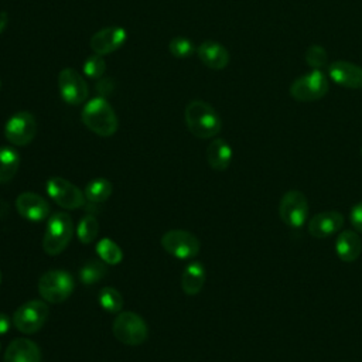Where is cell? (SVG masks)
Here are the masks:
<instances>
[{"mask_svg": "<svg viewBox=\"0 0 362 362\" xmlns=\"http://www.w3.org/2000/svg\"><path fill=\"white\" fill-rule=\"evenodd\" d=\"M96 253L99 255L102 262H105L106 264H110V266L120 263L123 259L122 249L117 246L116 242H113L112 239H107V238H103L96 243Z\"/></svg>", "mask_w": 362, "mask_h": 362, "instance_id": "24", "label": "cell"}, {"mask_svg": "<svg viewBox=\"0 0 362 362\" xmlns=\"http://www.w3.org/2000/svg\"><path fill=\"white\" fill-rule=\"evenodd\" d=\"M95 88L98 90L99 96L105 98L106 95H109L113 90V81H112V78H100V79H98Z\"/></svg>", "mask_w": 362, "mask_h": 362, "instance_id": "32", "label": "cell"}, {"mask_svg": "<svg viewBox=\"0 0 362 362\" xmlns=\"http://www.w3.org/2000/svg\"><path fill=\"white\" fill-rule=\"evenodd\" d=\"M82 71L85 74L86 78L89 79H100L106 71V61L103 58V55L99 54H92L89 55L82 65Z\"/></svg>", "mask_w": 362, "mask_h": 362, "instance_id": "28", "label": "cell"}, {"mask_svg": "<svg viewBox=\"0 0 362 362\" xmlns=\"http://www.w3.org/2000/svg\"><path fill=\"white\" fill-rule=\"evenodd\" d=\"M75 281L65 270H48L38 280V293L42 300L58 304L65 301L74 291Z\"/></svg>", "mask_w": 362, "mask_h": 362, "instance_id": "4", "label": "cell"}, {"mask_svg": "<svg viewBox=\"0 0 362 362\" xmlns=\"http://www.w3.org/2000/svg\"><path fill=\"white\" fill-rule=\"evenodd\" d=\"M112 195V182L106 178H95L85 187V198L90 202L100 204Z\"/></svg>", "mask_w": 362, "mask_h": 362, "instance_id": "23", "label": "cell"}, {"mask_svg": "<svg viewBox=\"0 0 362 362\" xmlns=\"http://www.w3.org/2000/svg\"><path fill=\"white\" fill-rule=\"evenodd\" d=\"M99 304L110 314H119L123 307V297L115 287H103L99 291Z\"/></svg>", "mask_w": 362, "mask_h": 362, "instance_id": "26", "label": "cell"}, {"mask_svg": "<svg viewBox=\"0 0 362 362\" xmlns=\"http://www.w3.org/2000/svg\"><path fill=\"white\" fill-rule=\"evenodd\" d=\"M305 62L314 68V69H321L322 66L327 65V51L324 49V47L321 45H310L307 49H305Z\"/></svg>", "mask_w": 362, "mask_h": 362, "instance_id": "30", "label": "cell"}, {"mask_svg": "<svg viewBox=\"0 0 362 362\" xmlns=\"http://www.w3.org/2000/svg\"><path fill=\"white\" fill-rule=\"evenodd\" d=\"M107 273L106 263L102 260H89L79 270V279L83 284H93L100 281Z\"/></svg>", "mask_w": 362, "mask_h": 362, "instance_id": "25", "label": "cell"}, {"mask_svg": "<svg viewBox=\"0 0 362 362\" xmlns=\"http://www.w3.org/2000/svg\"><path fill=\"white\" fill-rule=\"evenodd\" d=\"M161 246L177 259H191L199 253V239L184 229H171L161 236Z\"/></svg>", "mask_w": 362, "mask_h": 362, "instance_id": "9", "label": "cell"}, {"mask_svg": "<svg viewBox=\"0 0 362 362\" xmlns=\"http://www.w3.org/2000/svg\"><path fill=\"white\" fill-rule=\"evenodd\" d=\"M99 233V223L96 221L95 216L92 215H85L79 223H78V228H76V235H78V239L88 245V243H92L96 236Z\"/></svg>", "mask_w": 362, "mask_h": 362, "instance_id": "27", "label": "cell"}, {"mask_svg": "<svg viewBox=\"0 0 362 362\" xmlns=\"http://www.w3.org/2000/svg\"><path fill=\"white\" fill-rule=\"evenodd\" d=\"M127 40V33L123 27L109 25L96 31L90 37V48L95 54L107 55L119 49Z\"/></svg>", "mask_w": 362, "mask_h": 362, "instance_id": "13", "label": "cell"}, {"mask_svg": "<svg viewBox=\"0 0 362 362\" xmlns=\"http://www.w3.org/2000/svg\"><path fill=\"white\" fill-rule=\"evenodd\" d=\"M349 221L355 230L362 232V201L355 204L349 212Z\"/></svg>", "mask_w": 362, "mask_h": 362, "instance_id": "31", "label": "cell"}, {"mask_svg": "<svg viewBox=\"0 0 362 362\" xmlns=\"http://www.w3.org/2000/svg\"><path fill=\"white\" fill-rule=\"evenodd\" d=\"M58 90L68 105H82L88 100L89 89L85 78L72 68H64L58 74Z\"/></svg>", "mask_w": 362, "mask_h": 362, "instance_id": "11", "label": "cell"}, {"mask_svg": "<svg viewBox=\"0 0 362 362\" xmlns=\"http://www.w3.org/2000/svg\"><path fill=\"white\" fill-rule=\"evenodd\" d=\"M232 147L223 139H214L206 147V161L216 171L226 170L232 161Z\"/></svg>", "mask_w": 362, "mask_h": 362, "instance_id": "20", "label": "cell"}, {"mask_svg": "<svg viewBox=\"0 0 362 362\" xmlns=\"http://www.w3.org/2000/svg\"><path fill=\"white\" fill-rule=\"evenodd\" d=\"M335 252L342 262H355L362 253V240L359 235L354 230L341 232L335 240Z\"/></svg>", "mask_w": 362, "mask_h": 362, "instance_id": "19", "label": "cell"}, {"mask_svg": "<svg viewBox=\"0 0 362 362\" xmlns=\"http://www.w3.org/2000/svg\"><path fill=\"white\" fill-rule=\"evenodd\" d=\"M168 49H170V54L175 58H180V59H184V58H188L194 54L195 51V45L194 42L187 38V37H174L170 44H168Z\"/></svg>", "mask_w": 362, "mask_h": 362, "instance_id": "29", "label": "cell"}, {"mask_svg": "<svg viewBox=\"0 0 362 362\" xmlns=\"http://www.w3.org/2000/svg\"><path fill=\"white\" fill-rule=\"evenodd\" d=\"M197 54L205 66L215 69V71H221V69L226 68V65L229 64V52L218 41L206 40V41L201 42L198 45Z\"/></svg>", "mask_w": 362, "mask_h": 362, "instance_id": "18", "label": "cell"}, {"mask_svg": "<svg viewBox=\"0 0 362 362\" xmlns=\"http://www.w3.org/2000/svg\"><path fill=\"white\" fill-rule=\"evenodd\" d=\"M49 315L48 305L41 300L21 304L13 314V325L23 334H35L42 328Z\"/></svg>", "mask_w": 362, "mask_h": 362, "instance_id": "6", "label": "cell"}, {"mask_svg": "<svg viewBox=\"0 0 362 362\" xmlns=\"http://www.w3.org/2000/svg\"><path fill=\"white\" fill-rule=\"evenodd\" d=\"M361 154H362V147H361Z\"/></svg>", "mask_w": 362, "mask_h": 362, "instance_id": "37", "label": "cell"}, {"mask_svg": "<svg viewBox=\"0 0 362 362\" xmlns=\"http://www.w3.org/2000/svg\"><path fill=\"white\" fill-rule=\"evenodd\" d=\"M0 89H1V79H0Z\"/></svg>", "mask_w": 362, "mask_h": 362, "instance_id": "36", "label": "cell"}, {"mask_svg": "<svg viewBox=\"0 0 362 362\" xmlns=\"http://www.w3.org/2000/svg\"><path fill=\"white\" fill-rule=\"evenodd\" d=\"M205 279H206V272L204 264L199 262H192L182 272L181 288L185 294L195 296L202 290L205 284Z\"/></svg>", "mask_w": 362, "mask_h": 362, "instance_id": "21", "label": "cell"}, {"mask_svg": "<svg viewBox=\"0 0 362 362\" xmlns=\"http://www.w3.org/2000/svg\"><path fill=\"white\" fill-rule=\"evenodd\" d=\"M328 76L338 85L349 89L362 88V68L348 61H334L328 65Z\"/></svg>", "mask_w": 362, "mask_h": 362, "instance_id": "15", "label": "cell"}, {"mask_svg": "<svg viewBox=\"0 0 362 362\" xmlns=\"http://www.w3.org/2000/svg\"><path fill=\"white\" fill-rule=\"evenodd\" d=\"M344 225V215L338 211H322L308 222V233L317 239L337 233Z\"/></svg>", "mask_w": 362, "mask_h": 362, "instance_id": "16", "label": "cell"}, {"mask_svg": "<svg viewBox=\"0 0 362 362\" xmlns=\"http://www.w3.org/2000/svg\"><path fill=\"white\" fill-rule=\"evenodd\" d=\"M112 331L119 342L130 346L143 344L148 337L146 321L133 311L119 313L113 321Z\"/></svg>", "mask_w": 362, "mask_h": 362, "instance_id": "5", "label": "cell"}, {"mask_svg": "<svg viewBox=\"0 0 362 362\" xmlns=\"http://www.w3.org/2000/svg\"><path fill=\"white\" fill-rule=\"evenodd\" d=\"M7 20H8L7 13H6V11H1V13H0V33L7 27Z\"/></svg>", "mask_w": 362, "mask_h": 362, "instance_id": "34", "label": "cell"}, {"mask_svg": "<svg viewBox=\"0 0 362 362\" xmlns=\"http://www.w3.org/2000/svg\"><path fill=\"white\" fill-rule=\"evenodd\" d=\"M47 192L54 202L65 209H76L83 206L85 194L71 181L62 177H52L47 181Z\"/></svg>", "mask_w": 362, "mask_h": 362, "instance_id": "12", "label": "cell"}, {"mask_svg": "<svg viewBox=\"0 0 362 362\" xmlns=\"http://www.w3.org/2000/svg\"><path fill=\"white\" fill-rule=\"evenodd\" d=\"M0 283H1V272H0Z\"/></svg>", "mask_w": 362, "mask_h": 362, "instance_id": "35", "label": "cell"}, {"mask_svg": "<svg viewBox=\"0 0 362 362\" xmlns=\"http://www.w3.org/2000/svg\"><path fill=\"white\" fill-rule=\"evenodd\" d=\"M37 134V120L27 110L16 112L4 124V136L14 146L30 144Z\"/></svg>", "mask_w": 362, "mask_h": 362, "instance_id": "10", "label": "cell"}, {"mask_svg": "<svg viewBox=\"0 0 362 362\" xmlns=\"http://www.w3.org/2000/svg\"><path fill=\"white\" fill-rule=\"evenodd\" d=\"M17 212L30 222H41L49 216V204L35 192H23L16 199Z\"/></svg>", "mask_w": 362, "mask_h": 362, "instance_id": "14", "label": "cell"}, {"mask_svg": "<svg viewBox=\"0 0 362 362\" xmlns=\"http://www.w3.org/2000/svg\"><path fill=\"white\" fill-rule=\"evenodd\" d=\"M81 119L92 133L100 137L113 136L119 127V120L112 105L102 96L86 100L81 112Z\"/></svg>", "mask_w": 362, "mask_h": 362, "instance_id": "1", "label": "cell"}, {"mask_svg": "<svg viewBox=\"0 0 362 362\" xmlns=\"http://www.w3.org/2000/svg\"><path fill=\"white\" fill-rule=\"evenodd\" d=\"M184 119L188 130L198 139L215 137L222 129L218 112L206 102L195 99L185 106Z\"/></svg>", "mask_w": 362, "mask_h": 362, "instance_id": "2", "label": "cell"}, {"mask_svg": "<svg viewBox=\"0 0 362 362\" xmlns=\"http://www.w3.org/2000/svg\"><path fill=\"white\" fill-rule=\"evenodd\" d=\"M328 88L327 75L321 69H313L291 83L290 95L298 102H314L324 98Z\"/></svg>", "mask_w": 362, "mask_h": 362, "instance_id": "7", "label": "cell"}, {"mask_svg": "<svg viewBox=\"0 0 362 362\" xmlns=\"http://www.w3.org/2000/svg\"><path fill=\"white\" fill-rule=\"evenodd\" d=\"M11 322L13 321H10L8 315H6L4 313H0V335H4L10 329Z\"/></svg>", "mask_w": 362, "mask_h": 362, "instance_id": "33", "label": "cell"}, {"mask_svg": "<svg viewBox=\"0 0 362 362\" xmlns=\"http://www.w3.org/2000/svg\"><path fill=\"white\" fill-rule=\"evenodd\" d=\"M74 235V223L66 212H54L47 222L42 238V249L49 256L59 255L71 242Z\"/></svg>", "mask_w": 362, "mask_h": 362, "instance_id": "3", "label": "cell"}, {"mask_svg": "<svg viewBox=\"0 0 362 362\" xmlns=\"http://www.w3.org/2000/svg\"><path fill=\"white\" fill-rule=\"evenodd\" d=\"M20 154L11 146L0 147V184L10 182L18 171Z\"/></svg>", "mask_w": 362, "mask_h": 362, "instance_id": "22", "label": "cell"}, {"mask_svg": "<svg viewBox=\"0 0 362 362\" xmlns=\"http://www.w3.org/2000/svg\"><path fill=\"white\" fill-rule=\"evenodd\" d=\"M3 362H41V351L34 341L17 338L6 348Z\"/></svg>", "mask_w": 362, "mask_h": 362, "instance_id": "17", "label": "cell"}, {"mask_svg": "<svg viewBox=\"0 0 362 362\" xmlns=\"http://www.w3.org/2000/svg\"><path fill=\"white\" fill-rule=\"evenodd\" d=\"M279 216L288 228H301L308 216L307 197L297 189H290L283 194L279 202Z\"/></svg>", "mask_w": 362, "mask_h": 362, "instance_id": "8", "label": "cell"}]
</instances>
